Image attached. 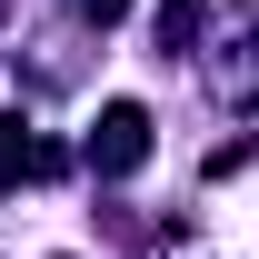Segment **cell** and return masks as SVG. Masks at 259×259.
Instances as JSON below:
<instances>
[{
  "mask_svg": "<svg viewBox=\"0 0 259 259\" xmlns=\"http://www.w3.org/2000/svg\"><path fill=\"white\" fill-rule=\"evenodd\" d=\"M140 160H150V110H140V100H110L100 130H90V169L100 180H130Z\"/></svg>",
  "mask_w": 259,
  "mask_h": 259,
  "instance_id": "6da1fadb",
  "label": "cell"
},
{
  "mask_svg": "<svg viewBox=\"0 0 259 259\" xmlns=\"http://www.w3.org/2000/svg\"><path fill=\"white\" fill-rule=\"evenodd\" d=\"M50 169H60V150H40L30 120L10 110V120H0V190H10V180H50Z\"/></svg>",
  "mask_w": 259,
  "mask_h": 259,
  "instance_id": "7a4b0ae2",
  "label": "cell"
},
{
  "mask_svg": "<svg viewBox=\"0 0 259 259\" xmlns=\"http://www.w3.org/2000/svg\"><path fill=\"white\" fill-rule=\"evenodd\" d=\"M80 20H100V30H110V20H130V0H80Z\"/></svg>",
  "mask_w": 259,
  "mask_h": 259,
  "instance_id": "3957f363",
  "label": "cell"
},
{
  "mask_svg": "<svg viewBox=\"0 0 259 259\" xmlns=\"http://www.w3.org/2000/svg\"><path fill=\"white\" fill-rule=\"evenodd\" d=\"M0 10H10V0H0Z\"/></svg>",
  "mask_w": 259,
  "mask_h": 259,
  "instance_id": "277c9868",
  "label": "cell"
}]
</instances>
